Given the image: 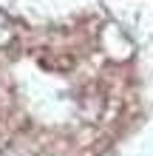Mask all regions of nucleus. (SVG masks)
Instances as JSON below:
<instances>
[{"label":"nucleus","mask_w":153,"mask_h":156,"mask_svg":"<svg viewBox=\"0 0 153 156\" xmlns=\"http://www.w3.org/2000/svg\"><path fill=\"white\" fill-rule=\"evenodd\" d=\"M3 156H12V153H3Z\"/></svg>","instance_id":"f257e3e1"}]
</instances>
